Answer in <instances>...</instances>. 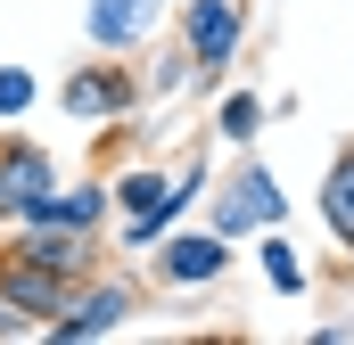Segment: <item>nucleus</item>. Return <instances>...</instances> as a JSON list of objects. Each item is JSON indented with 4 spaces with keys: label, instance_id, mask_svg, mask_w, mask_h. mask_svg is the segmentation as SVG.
<instances>
[{
    "label": "nucleus",
    "instance_id": "obj_5",
    "mask_svg": "<svg viewBox=\"0 0 354 345\" xmlns=\"http://www.w3.org/2000/svg\"><path fill=\"white\" fill-rule=\"evenodd\" d=\"M231 239L223 230H165L157 247H149V279L157 288H174V296H198V288H214V279H231Z\"/></svg>",
    "mask_w": 354,
    "mask_h": 345
},
{
    "label": "nucleus",
    "instance_id": "obj_14",
    "mask_svg": "<svg viewBox=\"0 0 354 345\" xmlns=\"http://www.w3.org/2000/svg\"><path fill=\"white\" fill-rule=\"evenodd\" d=\"M140 90H149V99H181V90H198V58H189V50H157V58H149V75H140Z\"/></svg>",
    "mask_w": 354,
    "mask_h": 345
},
{
    "label": "nucleus",
    "instance_id": "obj_18",
    "mask_svg": "<svg viewBox=\"0 0 354 345\" xmlns=\"http://www.w3.org/2000/svg\"><path fill=\"white\" fill-rule=\"evenodd\" d=\"M346 271H354V239H346Z\"/></svg>",
    "mask_w": 354,
    "mask_h": 345
},
{
    "label": "nucleus",
    "instance_id": "obj_13",
    "mask_svg": "<svg viewBox=\"0 0 354 345\" xmlns=\"http://www.w3.org/2000/svg\"><path fill=\"white\" fill-rule=\"evenodd\" d=\"M322 222H330V239H338V247L354 239V140L330 157V172H322Z\"/></svg>",
    "mask_w": 354,
    "mask_h": 345
},
{
    "label": "nucleus",
    "instance_id": "obj_11",
    "mask_svg": "<svg viewBox=\"0 0 354 345\" xmlns=\"http://www.w3.org/2000/svg\"><path fill=\"white\" fill-rule=\"evenodd\" d=\"M256 271H264V288H272V296H288V304L313 288V263L297 255V239H288L280 222H272V230H256Z\"/></svg>",
    "mask_w": 354,
    "mask_h": 345
},
{
    "label": "nucleus",
    "instance_id": "obj_15",
    "mask_svg": "<svg viewBox=\"0 0 354 345\" xmlns=\"http://www.w3.org/2000/svg\"><path fill=\"white\" fill-rule=\"evenodd\" d=\"M33 99H41V83H33V66H0V124H17V115H33Z\"/></svg>",
    "mask_w": 354,
    "mask_h": 345
},
{
    "label": "nucleus",
    "instance_id": "obj_17",
    "mask_svg": "<svg viewBox=\"0 0 354 345\" xmlns=\"http://www.w3.org/2000/svg\"><path fill=\"white\" fill-rule=\"evenodd\" d=\"M313 345H354V321H322V329H313Z\"/></svg>",
    "mask_w": 354,
    "mask_h": 345
},
{
    "label": "nucleus",
    "instance_id": "obj_7",
    "mask_svg": "<svg viewBox=\"0 0 354 345\" xmlns=\"http://www.w3.org/2000/svg\"><path fill=\"white\" fill-rule=\"evenodd\" d=\"M8 247L33 255V263H50V271H66V279H83V271L107 263L99 230H66V222H8Z\"/></svg>",
    "mask_w": 354,
    "mask_h": 345
},
{
    "label": "nucleus",
    "instance_id": "obj_10",
    "mask_svg": "<svg viewBox=\"0 0 354 345\" xmlns=\"http://www.w3.org/2000/svg\"><path fill=\"white\" fill-rule=\"evenodd\" d=\"M25 222H66V230H107L115 222V197H107V172H91V181H58Z\"/></svg>",
    "mask_w": 354,
    "mask_h": 345
},
{
    "label": "nucleus",
    "instance_id": "obj_4",
    "mask_svg": "<svg viewBox=\"0 0 354 345\" xmlns=\"http://www.w3.org/2000/svg\"><path fill=\"white\" fill-rule=\"evenodd\" d=\"M181 50L198 58V90H214L231 75L239 41H248V0H181Z\"/></svg>",
    "mask_w": 354,
    "mask_h": 345
},
{
    "label": "nucleus",
    "instance_id": "obj_6",
    "mask_svg": "<svg viewBox=\"0 0 354 345\" xmlns=\"http://www.w3.org/2000/svg\"><path fill=\"white\" fill-rule=\"evenodd\" d=\"M50 189H58V157L25 132H0V222H25Z\"/></svg>",
    "mask_w": 354,
    "mask_h": 345
},
{
    "label": "nucleus",
    "instance_id": "obj_16",
    "mask_svg": "<svg viewBox=\"0 0 354 345\" xmlns=\"http://www.w3.org/2000/svg\"><path fill=\"white\" fill-rule=\"evenodd\" d=\"M33 337H41V321H33L25 304H8V296H0V345H33Z\"/></svg>",
    "mask_w": 354,
    "mask_h": 345
},
{
    "label": "nucleus",
    "instance_id": "obj_9",
    "mask_svg": "<svg viewBox=\"0 0 354 345\" xmlns=\"http://www.w3.org/2000/svg\"><path fill=\"white\" fill-rule=\"evenodd\" d=\"M0 296H8V304H25V313L50 329V321H58V304L75 296V279H66V271H50V263H33V255H17V247L0 239Z\"/></svg>",
    "mask_w": 354,
    "mask_h": 345
},
{
    "label": "nucleus",
    "instance_id": "obj_12",
    "mask_svg": "<svg viewBox=\"0 0 354 345\" xmlns=\"http://www.w3.org/2000/svg\"><path fill=\"white\" fill-rule=\"evenodd\" d=\"M264 124H272V107L256 99V90H223V99H214V115H206L214 148H231V157H239V148H256V132H264Z\"/></svg>",
    "mask_w": 354,
    "mask_h": 345
},
{
    "label": "nucleus",
    "instance_id": "obj_3",
    "mask_svg": "<svg viewBox=\"0 0 354 345\" xmlns=\"http://www.w3.org/2000/svg\"><path fill=\"white\" fill-rule=\"evenodd\" d=\"M58 115L66 124H83V132H115V124H132L140 115V75L124 66V58H83L66 83H58Z\"/></svg>",
    "mask_w": 354,
    "mask_h": 345
},
{
    "label": "nucleus",
    "instance_id": "obj_8",
    "mask_svg": "<svg viewBox=\"0 0 354 345\" xmlns=\"http://www.w3.org/2000/svg\"><path fill=\"white\" fill-rule=\"evenodd\" d=\"M157 25H165V0H91V8H83L91 50H107V58L149 50V33H157Z\"/></svg>",
    "mask_w": 354,
    "mask_h": 345
},
{
    "label": "nucleus",
    "instance_id": "obj_2",
    "mask_svg": "<svg viewBox=\"0 0 354 345\" xmlns=\"http://www.w3.org/2000/svg\"><path fill=\"white\" fill-rule=\"evenodd\" d=\"M272 222H288V189H280L272 165H256V157L239 148L231 181H206V230H223V239L239 247V239L272 230Z\"/></svg>",
    "mask_w": 354,
    "mask_h": 345
},
{
    "label": "nucleus",
    "instance_id": "obj_1",
    "mask_svg": "<svg viewBox=\"0 0 354 345\" xmlns=\"http://www.w3.org/2000/svg\"><path fill=\"white\" fill-rule=\"evenodd\" d=\"M149 304V288L124 271V263H99L75 279V296L58 304V321L41 329V345H91V337H115V329H132V313Z\"/></svg>",
    "mask_w": 354,
    "mask_h": 345
}]
</instances>
